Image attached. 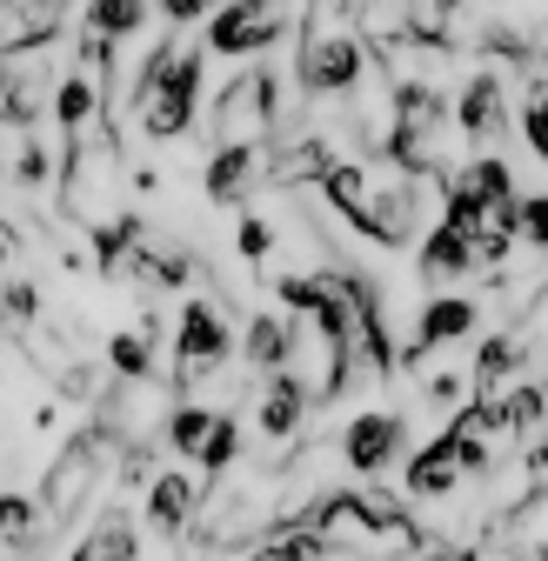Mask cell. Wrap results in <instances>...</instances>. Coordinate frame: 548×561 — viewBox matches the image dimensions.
Segmentation results:
<instances>
[{"mask_svg":"<svg viewBox=\"0 0 548 561\" xmlns=\"http://www.w3.org/2000/svg\"><path fill=\"white\" fill-rule=\"evenodd\" d=\"M201 75H208V41L201 47H181V41H161L141 75H134V94H127V114L141 121L148 140H181L194 127V107H201Z\"/></svg>","mask_w":548,"mask_h":561,"instance_id":"6da1fadb","label":"cell"},{"mask_svg":"<svg viewBox=\"0 0 548 561\" xmlns=\"http://www.w3.org/2000/svg\"><path fill=\"white\" fill-rule=\"evenodd\" d=\"M114 455H121V442L101 428V414L54 448V461H47V474H41V502H47L54 528H67V522H81V515L101 508V488H107Z\"/></svg>","mask_w":548,"mask_h":561,"instance_id":"7a4b0ae2","label":"cell"},{"mask_svg":"<svg viewBox=\"0 0 548 561\" xmlns=\"http://www.w3.org/2000/svg\"><path fill=\"white\" fill-rule=\"evenodd\" d=\"M368 67H375V54H368L362 27H349V34H301V47H295V81H301L308 101H341Z\"/></svg>","mask_w":548,"mask_h":561,"instance_id":"3957f363","label":"cell"},{"mask_svg":"<svg viewBox=\"0 0 548 561\" xmlns=\"http://www.w3.org/2000/svg\"><path fill=\"white\" fill-rule=\"evenodd\" d=\"M429 187H435V181L408 174V168H395L388 181H375L362 241H375V248H388V254H395V248H415V241L429 234Z\"/></svg>","mask_w":548,"mask_h":561,"instance_id":"277c9868","label":"cell"},{"mask_svg":"<svg viewBox=\"0 0 548 561\" xmlns=\"http://www.w3.org/2000/svg\"><path fill=\"white\" fill-rule=\"evenodd\" d=\"M295 21H301L295 0H215V14H208V54H221V60L261 54V47L282 41Z\"/></svg>","mask_w":548,"mask_h":561,"instance_id":"5b68a950","label":"cell"},{"mask_svg":"<svg viewBox=\"0 0 548 561\" xmlns=\"http://www.w3.org/2000/svg\"><path fill=\"white\" fill-rule=\"evenodd\" d=\"M274 127H282V75L248 67L215 101V140H274Z\"/></svg>","mask_w":548,"mask_h":561,"instance_id":"8992f818","label":"cell"},{"mask_svg":"<svg viewBox=\"0 0 548 561\" xmlns=\"http://www.w3.org/2000/svg\"><path fill=\"white\" fill-rule=\"evenodd\" d=\"M228 355H235V334H228L221 308H215L208 295L181 301V321H174V381H181V388L208 381V375L228 368Z\"/></svg>","mask_w":548,"mask_h":561,"instance_id":"52a82bcc","label":"cell"},{"mask_svg":"<svg viewBox=\"0 0 548 561\" xmlns=\"http://www.w3.org/2000/svg\"><path fill=\"white\" fill-rule=\"evenodd\" d=\"M401 448H408V414H395V408H362V414H349V428H341V461L355 474L395 468Z\"/></svg>","mask_w":548,"mask_h":561,"instance_id":"ba28073f","label":"cell"},{"mask_svg":"<svg viewBox=\"0 0 548 561\" xmlns=\"http://www.w3.org/2000/svg\"><path fill=\"white\" fill-rule=\"evenodd\" d=\"M201 502H208V474L201 468H155L148 481V522L161 541H181L201 515Z\"/></svg>","mask_w":548,"mask_h":561,"instance_id":"9c48e42d","label":"cell"},{"mask_svg":"<svg viewBox=\"0 0 548 561\" xmlns=\"http://www.w3.org/2000/svg\"><path fill=\"white\" fill-rule=\"evenodd\" d=\"M308 408H315V394L301 388L295 368L261 375V435H267V448H295L301 428H308Z\"/></svg>","mask_w":548,"mask_h":561,"instance_id":"30bf717a","label":"cell"},{"mask_svg":"<svg viewBox=\"0 0 548 561\" xmlns=\"http://www.w3.org/2000/svg\"><path fill=\"white\" fill-rule=\"evenodd\" d=\"M455 127L461 140H495L509 127V81L495 75V67H475V75L461 81L455 94Z\"/></svg>","mask_w":548,"mask_h":561,"instance_id":"8fae6325","label":"cell"},{"mask_svg":"<svg viewBox=\"0 0 548 561\" xmlns=\"http://www.w3.org/2000/svg\"><path fill=\"white\" fill-rule=\"evenodd\" d=\"M475 267H482V254H475V234L455 228V221H435L422 234V288H455V280H468Z\"/></svg>","mask_w":548,"mask_h":561,"instance_id":"7c38bea8","label":"cell"},{"mask_svg":"<svg viewBox=\"0 0 548 561\" xmlns=\"http://www.w3.org/2000/svg\"><path fill=\"white\" fill-rule=\"evenodd\" d=\"M475 321H482V308H475L468 295L435 288V295L422 301V321H415V347H408V362H415V355H435V347H455L461 334H475Z\"/></svg>","mask_w":548,"mask_h":561,"instance_id":"4fadbf2b","label":"cell"},{"mask_svg":"<svg viewBox=\"0 0 548 561\" xmlns=\"http://www.w3.org/2000/svg\"><path fill=\"white\" fill-rule=\"evenodd\" d=\"M261 161H267V140H221L215 161H208V201L215 207H241L254 174H261Z\"/></svg>","mask_w":548,"mask_h":561,"instance_id":"5bb4252c","label":"cell"},{"mask_svg":"<svg viewBox=\"0 0 548 561\" xmlns=\"http://www.w3.org/2000/svg\"><path fill=\"white\" fill-rule=\"evenodd\" d=\"M461 488V461H455V442L435 435L422 455H408V495L415 502H448Z\"/></svg>","mask_w":548,"mask_h":561,"instance_id":"9a60e30c","label":"cell"},{"mask_svg":"<svg viewBox=\"0 0 548 561\" xmlns=\"http://www.w3.org/2000/svg\"><path fill=\"white\" fill-rule=\"evenodd\" d=\"M47 528H54V515H47V502H41V488L34 495H0V554H27V548H41L47 541Z\"/></svg>","mask_w":548,"mask_h":561,"instance_id":"2e32d148","label":"cell"},{"mask_svg":"<svg viewBox=\"0 0 548 561\" xmlns=\"http://www.w3.org/2000/svg\"><path fill=\"white\" fill-rule=\"evenodd\" d=\"M288 355H295V314L288 308L282 314H254L248 334H241V362L254 375H274V368H288Z\"/></svg>","mask_w":548,"mask_h":561,"instance_id":"e0dca14e","label":"cell"},{"mask_svg":"<svg viewBox=\"0 0 548 561\" xmlns=\"http://www.w3.org/2000/svg\"><path fill=\"white\" fill-rule=\"evenodd\" d=\"M148 21H155V0H88V14H81V27L114 41V47H127L134 34H148Z\"/></svg>","mask_w":548,"mask_h":561,"instance_id":"ac0fdd59","label":"cell"},{"mask_svg":"<svg viewBox=\"0 0 548 561\" xmlns=\"http://www.w3.org/2000/svg\"><path fill=\"white\" fill-rule=\"evenodd\" d=\"M155 347H161V334L141 321V328H114L107 334V368L114 375H161V355H155Z\"/></svg>","mask_w":548,"mask_h":561,"instance_id":"d6986e66","label":"cell"},{"mask_svg":"<svg viewBox=\"0 0 548 561\" xmlns=\"http://www.w3.org/2000/svg\"><path fill=\"white\" fill-rule=\"evenodd\" d=\"M101 522L88 528V535H75V554H134V548H141V535H134V522H127V508L121 502H107V508H94Z\"/></svg>","mask_w":548,"mask_h":561,"instance_id":"ffe728a7","label":"cell"},{"mask_svg":"<svg viewBox=\"0 0 548 561\" xmlns=\"http://www.w3.org/2000/svg\"><path fill=\"white\" fill-rule=\"evenodd\" d=\"M215 414H221V408H201V401L181 388V401L168 408V435H161V442H168L174 455H187V461H194V455H201V442H208V428H215Z\"/></svg>","mask_w":548,"mask_h":561,"instance_id":"44dd1931","label":"cell"},{"mask_svg":"<svg viewBox=\"0 0 548 561\" xmlns=\"http://www.w3.org/2000/svg\"><path fill=\"white\" fill-rule=\"evenodd\" d=\"M235 461H241V421L221 408V414H215V428H208V442H201V455H194V468L208 474V481H221Z\"/></svg>","mask_w":548,"mask_h":561,"instance_id":"7402d4cb","label":"cell"},{"mask_svg":"<svg viewBox=\"0 0 548 561\" xmlns=\"http://www.w3.org/2000/svg\"><path fill=\"white\" fill-rule=\"evenodd\" d=\"M522 140L535 148V161H548V75L528 67V107H522Z\"/></svg>","mask_w":548,"mask_h":561,"instance_id":"603a6c76","label":"cell"},{"mask_svg":"<svg viewBox=\"0 0 548 561\" xmlns=\"http://www.w3.org/2000/svg\"><path fill=\"white\" fill-rule=\"evenodd\" d=\"M235 248H241V261H254V267H261V261L274 254V221L241 215V221H235Z\"/></svg>","mask_w":548,"mask_h":561,"instance_id":"cb8c5ba5","label":"cell"},{"mask_svg":"<svg viewBox=\"0 0 548 561\" xmlns=\"http://www.w3.org/2000/svg\"><path fill=\"white\" fill-rule=\"evenodd\" d=\"M515 228H522V241H528L535 254H548V194H522Z\"/></svg>","mask_w":548,"mask_h":561,"instance_id":"d4e9b609","label":"cell"},{"mask_svg":"<svg viewBox=\"0 0 548 561\" xmlns=\"http://www.w3.org/2000/svg\"><path fill=\"white\" fill-rule=\"evenodd\" d=\"M0 295H8V314H14L21 328H27V321H47V301H41V288H34V280H8Z\"/></svg>","mask_w":548,"mask_h":561,"instance_id":"484cf974","label":"cell"},{"mask_svg":"<svg viewBox=\"0 0 548 561\" xmlns=\"http://www.w3.org/2000/svg\"><path fill=\"white\" fill-rule=\"evenodd\" d=\"M155 8L168 14V27H194L201 14H215V0H155Z\"/></svg>","mask_w":548,"mask_h":561,"instance_id":"4316f807","label":"cell"},{"mask_svg":"<svg viewBox=\"0 0 548 561\" xmlns=\"http://www.w3.org/2000/svg\"><path fill=\"white\" fill-rule=\"evenodd\" d=\"M14 241H21L14 221H0V267H14Z\"/></svg>","mask_w":548,"mask_h":561,"instance_id":"83f0119b","label":"cell"},{"mask_svg":"<svg viewBox=\"0 0 548 561\" xmlns=\"http://www.w3.org/2000/svg\"><path fill=\"white\" fill-rule=\"evenodd\" d=\"M8 321H14V314H8V295H0V341H8Z\"/></svg>","mask_w":548,"mask_h":561,"instance_id":"f1b7e54d","label":"cell"}]
</instances>
